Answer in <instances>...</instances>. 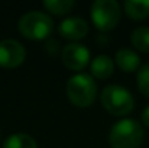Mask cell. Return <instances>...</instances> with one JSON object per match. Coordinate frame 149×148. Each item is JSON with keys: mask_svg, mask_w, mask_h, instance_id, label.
<instances>
[{"mask_svg": "<svg viewBox=\"0 0 149 148\" xmlns=\"http://www.w3.org/2000/svg\"><path fill=\"white\" fill-rule=\"evenodd\" d=\"M143 140V128L135 119L117 121L109 134L111 148H139Z\"/></svg>", "mask_w": 149, "mask_h": 148, "instance_id": "6da1fadb", "label": "cell"}, {"mask_svg": "<svg viewBox=\"0 0 149 148\" xmlns=\"http://www.w3.org/2000/svg\"><path fill=\"white\" fill-rule=\"evenodd\" d=\"M67 96L77 107H87L93 105L97 96V84L90 74L78 73L67 83Z\"/></svg>", "mask_w": 149, "mask_h": 148, "instance_id": "7a4b0ae2", "label": "cell"}, {"mask_svg": "<svg viewBox=\"0 0 149 148\" xmlns=\"http://www.w3.org/2000/svg\"><path fill=\"white\" fill-rule=\"evenodd\" d=\"M100 100L103 107L114 116H125L135 107V99L132 93L119 84L106 86L101 92Z\"/></svg>", "mask_w": 149, "mask_h": 148, "instance_id": "3957f363", "label": "cell"}, {"mask_svg": "<svg viewBox=\"0 0 149 148\" xmlns=\"http://www.w3.org/2000/svg\"><path fill=\"white\" fill-rule=\"evenodd\" d=\"M17 29L28 39H45L54 29V20L45 12L32 10L19 19Z\"/></svg>", "mask_w": 149, "mask_h": 148, "instance_id": "277c9868", "label": "cell"}, {"mask_svg": "<svg viewBox=\"0 0 149 148\" xmlns=\"http://www.w3.org/2000/svg\"><path fill=\"white\" fill-rule=\"evenodd\" d=\"M119 19L120 4L116 0H96L91 4V20L100 31H111L117 25Z\"/></svg>", "mask_w": 149, "mask_h": 148, "instance_id": "5b68a950", "label": "cell"}, {"mask_svg": "<svg viewBox=\"0 0 149 148\" xmlns=\"http://www.w3.org/2000/svg\"><path fill=\"white\" fill-rule=\"evenodd\" d=\"M26 57L25 47L16 39L0 41V67L15 68L19 67Z\"/></svg>", "mask_w": 149, "mask_h": 148, "instance_id": "8992f818", "label": "cell"}, {"mask_svg": "<svg viewBox=\"0 0 149 148\" xmlns=\"http://www.w3.org/2000/svg\"><path fill=\"white\" fill-rule=\"evenodd\" d=\"M61 58H62V62L65 64V67H68L70 70H74V71H80L88 64L90 51L87 47H84L81 44L71 42L62 48Z\"/></svg>", "mask_w": 149, "mask_h": 148, "instance_id": "52a82bcc", "label": "cell"}, {"mask_svg": "<svg viewBox=\"0 0 149 148\" xmlns=\"http://www.w3.org/2000/svg\"><path fill=\"white\" fill-rule=\"evenodd\" d=\"M58 32H59V35H61L62 38H65V39L78 41V39H83V38L87 35V32H88V23H87V20H84L83 18L71 16V18L64 19V20L59 23Z\"/></svg>", "mask_w": 149, "mask_h": 148, "instance_id": "ba28073f", "label": "cell"}, {"mask_svg": "<svg viewBox=\"0 0 149 148\" xmlns=\"http://www.w3.org/2000/svg\"><path fill=\"white\" fill-rule=\"evenodd\" d=\"M116 64L120 70L126 71V73H132L135 70L139 68V64H141V58L139 55L133 51V49L129 48H122L116 52Z\"/></svg>", "mask_w": 149, "mask_h": 148, "instance_id": "9c48e42d", "label": "cell"}, {"mask_svg": "<svg viewBox=\"0 0 149 148\" xmlns=\"http://www.w3.org/2000/svg\"><path fill=\"white\" fill-rule=\"evenodd\" d=\"M114 62L109 55H97L91 61V74L97 79H107L113 74Z\"/></svg>", "mask_w": 149, "mask_h": 148, "instance_id": "30bf717a", "label": "cell"}, {"mask_svg": "<svg viewBox=\"0 0 149 148\" xmlns=\"http://www.w3.org/2000/svg\"><path fill=\"white\" fill-rule=\"evenodd\" d=\"M125 12L132 19H145L149 16V0H126Z\"/></svg>", "mask_w": 149, "mask_h": 148, "instance_id": "8fae6325", "label": "cell"}, {"mask_svg": "<svg viewBox=\"0 0 149 148\" xmlns=\"http://www.w3.org/2000/svg\"><path fill=\"white\" fill-rule=\"evenodd\" d=\"M3 148H38V144L28 134H13L4 140Z\"/></svg>", "mask_w": 149, "mask_h": 148, "instance_id": "7c38bea8", "label": "cell"}, {"mask_svg": "<svg viewBox=\"0 0 149 148\" xmlns=\"http://www.w3.org/2000/svg\"><path fill=\"white\" fill-rule=\"evenodd\" d=\"M130 42L136 49L142 52H149V28L139 26L130 35Z\"/></svg>", "mask_w": 149, "mask_h": 148, "instance_id": "4fadbf2b", "label": "cell"}, {"mask_svg": "<svg viewBox=\"0 0 149 148\" xmlns=\"http://www.w3.org/2000/svg\"><path fill=\"white\" fill-rule=\"evenodd\" d=\"M44 6L54 15H65L74 7V0H45Z\"/></svg>", "mask_w": 149, "mask_h": 148, "instance_id": "5bb4252c", "label": "cell"}, {"mask_svg": "<svg viewBox=\"0 0 149 148\" xmlns=\"http://www.w3.org/2000/svg\"><path fill=\"white\" fill-rule=\"evenodd\" d=\"M138 87L141 93L149 97V64H145L138 71Z\"/></svg>", "mask_w": 149, "mask_h": 148, "instance_id": "9a60e30c", "label": "cell"}, {"mask_svg": "<svg viewBox=\"0 0 149 148\" xmlns=\"http://www.w3.org/2000/svg\"><path fill=\"white\" fill-rule=\"evenodd\" d=\"M142 122H143L145 126L149 128V105L143 109V112H142Z\"/></svg>", "mask_w": 149, "mask_h": 148, "instance_id": "2e32d148", "label": "cell"}]
</instances>
